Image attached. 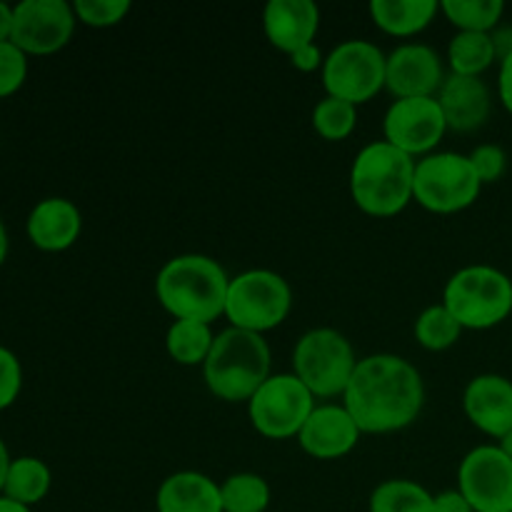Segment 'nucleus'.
<instances>
[{"instance_id": "nucleus-1", "label": "nucleus", "mask_w": 512, "mask_h": 512, "mask_svg": "<svg viewBox=\"0 0 512 512\" xmlns=\"http://www.w3.org/2000/svg\"><path fill=\"white\" fill-rule=\"evenodd\" d=\"M343 405L360 433H398L418 420L425 405V383L410 360L393 353L358 360Z\"/></svg>"}, {"instance_id": "nucleus-2", "label": "nucleus", "mask_w": 512, "mask_h": 512, "mask_svg": "<svg viewBox=\"0 0 512 512\" xmlns=\"http://www.w3.org/2000/svg\"><path fill=\"white\" fill-rule=\"evenodd\" d=\"M230 278L210 255L185 253L170 258L155 278L158 303L175 320L208 323L225 315Z\"/></svg>"}, {"instance_id": "nucleus-3", "label": "nucleus", "mask_w": 512, "mask_h": 512, "mask_svg": "<svg viewBox=\"0 0 512 512\" xmlns=\"http://www.w3.org/2000/svg\"><path fill=\"white\" fill-rule=\"evenodd\" d=\"M415 160L385 140L365 145L350 168L353 203L373 218H393L413 203Z\"/></svg>"}, {"instance_id": "nucleus-4", "label": "nucleus", "mask_w": 512, "mask_h": 512, "mask_svg": "<svg viewBox=\"0 0 512 512\" xmlns=\"http://www.w3.org/2000/svg\"><path fill=\"white\" fill-rule=\"evenodd\" d=\"M210 393L225 403H248L270 378L268 340L248 330L228 328L215 335L213 350L203 365Z\"/></svg>"}, {"instance_id": "nucleus-5", "label": "nucleus", "mask_w": 512, "mask_h": 512, "mask_svg": "<svg viewBox=\"0 0 512 512\" xmlns=\"http://www.w3.org/2000/svg\"><path fill=\"white\" fill-rule=\"evenodd\" d=\"M443 305L463 330H490L512 315V280L493 265L460 268L445 283Z\"/></svg>"}, {"instance_id": "nucleus-6", "label": "nucleus", "mask_w": 512, "mask_h": 512, "mask_svg": "<svg viewBox=\"0 0 512 512\" xmlns=\"http://www.w3.org/2000/svg\"><path fill=\"white\" fill-rule=\"evenodd\" d=\"M293 308V290L288 280L275 270L255 268L230 278L225 318L230 328L248 333H268L275 330Z\"/></svg>"}, {"instance_id": "nucleus-7", "label": "nucleus", "mask_w": 512, "mask_h": 512, "mask_svg": "<svg viewBox=\"0 0 512 512\" xmlns=\"http://www.w3.org/2000/svg\"><path fill=\"white\" fill-rule=\"evenodd\" d=\"M358 358L343 333L333 328H313L293 350V375L315 398H343Z\"/></svg>"}, {"instance_id": "nucleus-8", "label": "nucleus", "mask_w": 512, "mask_h": 512, "mask_svg": "<svg viewBox=\"0 0 512 512\" xmlns=\"http://www.w3.org/2000/svg\"><path fill=\"white\" fill-rule=\"evenodd\" d=\"M480 190L483 183L468 155L445 150L415 160L413 200L430 213L453 215L468 210L480 198Z\"/></svg>"}, {"instance_id": "nucleus-9", "label": "nucleus", "mask_w": 512, "mask_h": 512, "mask_svg": "<svg viewBox=\"0 0 512 512\" xmlns=\"http://www.w3.org/2000/svg\"><path fill=\"white\" fill-rule=\"evenodd\" d=\"M388 55L370 40H343L323 63V88L330 98L363 105L385 88Z\"/></svg>"}, {"instance_id": "nucleus-10", "label": "nucleus", "mask_w": 512, "mask_h": 512, "mask_svg": "<svg viewBox=\"0 0 512 512\" xmlns=\"http://www.w3.org/2000/svg\"><path fill=\"white\" fill-rule=\"evenodd\" d=\"M315 395L293 373L270 375L248 400L250 425L268 440L298 438L315 410Z\"/></svg>"}, {"instance_id": "nucleus-11", "label": "nucleus", "mask_w": 512, "mask_h": 512, "mask_svg": "<svg viewBox=\"0 0 512 512\" xmlns=\"http://www.w3.org/2000/svg\"><path fill=\"white\" fill-rule=\"evenodd\" d=\"M458 490L475 512H512V460L500 445H478L460 460Z\"/></svg>"}, {"instance_id": "nucleus-12", "label": "nucleus", "mask_w": 512, "mask_h": 512, "mask_svg": "<svg viewBox=\"0 0 512 512\" xmlns=\"http://www.w3.org/2000/svg\"><path fill=\"white\" fill-rule=\"evenodd\" d=\"M445 133L448 123L438 98H400L383 118L385 143L403 150L413 160L435 153Z\"/></svg>"}, {"instance_id": "nucleus-13", "label": "nucleus", "mask_w": 512, "mask_h": 512, "mask_svg": "<svg viewBox=\"0 0 512 512\" xmlns=\"http://www.w3.org/2000/svg\"><path fill=\"white\" fill-rule=\"evenodd\" d=\"M75 18L68 0H20L13 13V43L25 55H53L73 40Z\"/></svg>"}, {"instance_id": "nucleus-14", "label": "nucleus", "mask_w": 512, "mask_h": 512, "mask_svg": "<svg viewBox=\"0 0 512 512\" xmlns=\"http://www.w3.org/2000/svg\"><path fill=\"white\" fill-rule=\"evenodd\" d=\"M445 65L438 50L425 43H403L388 55L385 88L400 98H438L445 83Z\"/></svg>"}, {"instance_id": "nucleus-15", "label": "nucleus", "mask_w": 512, "mask_h": 512, "mask_svg": "<svg viewBox=\"0 0 512 512\" xmlns=\"http://www.w3.org/2000/svg\"><path fill=\"white\" fill-rule=\"evenodd\" d=\"M360 428L345 405H315L298 433V443L310 458L338 460L353 453L360 443Z\"/></svg>"}, {"instance_id": "nucleus-16", "label": "nucleus", "mask_w": 512, "mask_h": 512, "mask_svg": "<svg viewBox=\"0 0 512 512\" xmlns=\"http://www.w3.org/2000/svg\"><path fill=\"white\" fill-rule=\"evenodd\" d=\"M463 410L480 433L503 440L512 430V380L498 373L473 378L463 393Z\"/></svg>"}, {"instance_id": "nucleus-17", "label": "nucleus", "mask_w": 512, "mask_h": 512, "mask_svg": "<svg viewBox=\"0 0 512 512\" xmlns=\"http://www.w3.org/2000/svg\"><path fill=\"white\" fill-rule=\"evenodd\" d=\"M318 28L320 8L313 0H270L263 10L265 38L288 58L305 45H313Z\"/></svg>"}, {"instance_id": "nucleus-18", "label": "nucleus", "mask_w": 512, "mask_h": 512, "mask_svg": "<svg viewBox=\"0 0 512 512\" xmlns=\"http://www.w3.org/2000/svg\"><path fill=\"white\" fill-rule=\"evenodd\" d=\"M28 240L43 253H63L78 243L83 233V215L68 198H43L25 220Z\"/></svg>"}, {"instance_id": "nucleus-19", "label": "nucleus", "mask_w": 512, "mask_h": 512, "mask_svg": "<svg viewBox=\"0 0 512 512\" xmlns=\"http://www.w3.org/2000/svg\"><path fill=\"white\" fill-rule=\"evenodd\" d=\"M438 103L443 108L448 130L473 133L488 123L490 110H493V95H490L485 80L450 73L440 88Z\"/></svg>"}, {"instance_id": "nucleus-20", "label": "nucleus", "mask_w": 512, "mask_h": 512, "mask_svg": "<svg viewBox=\"0 0 512 512\" xmlns=\"http://www.w3.org/2000/svg\"><path fill=\"white\" fill-rule=\"evenodd\" d=\"M158 512H223L220 485L198 470H180L160 483L155 495Z\"/></svg>"}, {"instance_id": "nucleus-21", "label": "nucleus", "mask_w": 512, "mask_h": 512, "mask_svg": "<svg viewBox=\"0 0 512 512\" xmlns=\"http://www.w3.org/2000/svg\"><path fill=\"white\" fill-rule=\"evenodd\" d=\"M370 18L375 28L393 38H413L423 33L440 13L438 0H373Z\"/></svg>"}, {"instance_id": "nucleus-22", "label": "nucleus", "mask_w": 512, "mask_h": 512, "mask_svg": "<svg viewBox=\"0 0 512 512\" xmlns=\"http://www.w3.org/2000/svg\"><path fill=\"white\" fill-rule=\"evenodd\" d=\"M50 485H53V473H50L48 463L35 455H20L10 463L3 495L25 508H33V505L43 503L45 495L50 493Z\"/></svg>"}, {"instance_id": "nucleus-23", "label": "nucleus", "mask_w": 512, "mask_h": 512, "mask_svg": "<svg viewBox=\"0 0 512 512\" xmlns=\"http://www.w3.org/2000/svg\"><path fill=\"white\" fill-rule=\"evenodd\" d=\"M215 333L208 323H193V320H175L165 335V350L170 358L185 368H203L213 350Z\"/></svg>"}, {"instance_id": "nucleus-24", "label": "nucleus", "mask_w": 512, "mask_h": 512, "mask_svg": "<svg viewBox=\"0 0 512 512\" xmlns=\"http://www.w3.org/2000/svg\"><path fill=\"white\" fill-rule=\"evenodd\" d=\"M498 60L490 33H455L448 45V65L453 75L480 78Z\"/></svg>"}, {"instance_id": "nucleus-25", "label": "nucleus", "mask_w": 512, "mask_h": 512, "mask_svg": "<svg viewBox=\"0 0 512 512\" xmlns=\"http://www.w3.org/2000/svg\"><path fill=\"white\" fill-rule=\"evenodd\" d=\"M440 13L458 28V33H493L495 28H500L505 3L503 0H443Z\"/></svg>"}, {"instance_id": "nucleus-26", "label": "nucleus", "mask_w": 512, "mask_h": 512, "mask_svg": "<svg viewBox=\"0 0 512 512\" xmlns=\"http://www.w3.org/2000/svg\"><path fill=\"white\" fill-rule=\"evenodd\" d=\"M435 495L415 480L393 478L380 483L370 495V512H433Z\"/></svg>"}, {"instance_id": "nucleus-27", "label": "nucleus", "mask_w": 512, "mask_h": 512, "mask_svg": "<svg viewBox=\"0 0 512 512\" xmlns=\"http://www.w3.org/2000/svg\"><path fill=\"white\" fill-rule=\"evenodd\" d=\"M223 512H265L270 505V485L258 473H235L220 483Z\"/></svg>"}, {"instance_id": "nucleus-28", "label": "nucleus", "mask_w": 512, "mask_h": 512, "mask_svg": "<svg viewBox=\"0 0 512 512\" xmlns=\"http://www.w3.org/2000/svg\"><path fill=\"white\" fill-rule=\"evenodd\" d=\"M413 333L415 340H418L425 350L443 353V350L453 348V345L458 343L460 335H463V328H460V323L455 320V315L440 303L430 305V308H425L423 313L418 315Z\"/></svg>"}, {"instance_id": "nucleus-29", "label": "nucleus", "mask_w": 512, "mask_h": 512, "mask_svg": "<svg viewBox=\"0 0 512 512\" xmlns=\"http://www.w3.org/2000/svg\"><path fill=\"white\" fill-rule=\"evenodd\" d=\"M355 125H358V108L355 105L330 98V95L315 103L313 130L328 143H340V140L350 138Z\"/></svg>"}, {"instance_id": "nucleus-30", "label": "nucleus", "mask_w": 512, "mask_h": 512, "mask_svg": "<svg viewBox=\"0 0 512 512\" xmlns=\"http://www.w3.org/2000/svg\"><path fill=\"white\" fill-rule=\"evenodd\" d=\"M130 8H133L130 0H75L73 3L78 23L98 30L123 23Z\"/></svg>"}, {"instance_id": "nucleus-31", "label": "nucleus", "mask_w": 512, "mask_h": 512, "mask_svg": "<svg viewBox=\"0 0 512 512\" xmlns=\"http://www.w3.org/2000/svg\"><path fill=\"white\" fill-rule=\"evenodd\" d=\"M28 80V55L8 40L0 43V100L18 93Z\"/></svg>"}, {"instance_id": "nucleus-32", "label": "nucleus", "mask_w": 512, "mask_h": 512, "mask_svg": "<svg viewBox=\"0 0 512 512\" xmlns=\"http://www.w3.org/2000/svg\"><path fill=\"white\" fill-rule=\"evenodd\" d=\"M23 390V365L10 348L0 345V413L13 408Z\"/></svg>"}, {"instance_id": "nucleus-33", "label": "nucleus", "mask_w": 512, "mask_h": 512, "mask_svg": "<svg viewBox=\"0 0 512 512\" xmlns=\"http://www.w3.org/2000/svg\"><path fill=\"white\" fill-rule=\"evenodd\" d=\"M468 158L470 163H473L475 173H478L480 183L483 185L498 183V180L505 175V170H508V153H505L500 145H493V143L478 145Z\"/></svg>"}, {"instance_id": "nucleus-34", "label": "nucleus", "mask_w": 512, "mask_h": 512, "mask_svg": "<svg viewBox=\"0 0 512 512\" xmlns=\"http://www.w3.org/2000/svg\"><path fill=\"white\" fill-rule=\"evenodd\" d=\"M323 63H325V55L315 43L305 45V48H300L298 53L290 55V65H293L295 70H300V73H315V70H323Z\"/></svg>"}, {"instance_id": "nucleus-35", "label": "nucleus", "mask_w": 512, "mask_h": 512, "mask_svg": "<svg viewBox=\"0 0 512 512\" xmlns=\"http://www.w3.org/2000/svg\"><path fill=\"white\" fill-rule=\"evenodd\" d=\"M433 512H475V510L470 508L465 495L455 488V490H443V493L435 495Z\"/></svg>"}, {"instance_id": "nucleus-36", "label": "nucleus", "mask_w": 512, "mask_h": 512, "mask_svg": "<svg viewBox=\"0 0 512 512\" xmlns=\"http://www.w3.org/2000/svg\"><path fill=\"white\" fill-rule=\"evenodd\" d=\"M498 95H500V103H503V108L512 115V55H508L505 60H500Z\"/></svg>"}, {"instance_id": "nucleus-37", "label": "nucleus", "mask_w": 512, "mask_h": 512, "mask_svg": "<svg viewBox=\"0 0 512 512\" xmlns=\"http://www.w3.org/2000/svg\"><path fill=\"white\" fill-rule=\"evenodd\" d=\"M490 35H493L498 60H505L508 55H512V28H495Z\"/></svg>"}, {"instance_id": "nucleus-38", "label": "nucleus", "mask_w": 512, "mask_h": 512, "mask_svg": "<svg viewBox=\"0 0 512 512\" xmlns=\"http://www.w3.org/2000/svg\"><path fill=\"white\" fill-rule=\"evenodd\" d=\"M13 13L15 5H8L0 0V43H8L13 38Z\"/></svg>"}, {"instance_id": "nucleus-39", "label": "nucleus", "mask_w": 512, "mask_h": 512, "mask_svg": "<svg viewBox=\"0 0 512 512\" xmlns=\"http://www.w3.org/2000/svg\"><path fill=\"white\" fill-rule=\"evenodd\" d=\"M10 463H13V458H10V450H8V445H5V440L0 438V495H3L5 478H8Z\"/></svg>"}, {"instance_id": "nucleus-40", "label": "nucleus", "mask_w": 512, "mask_h": 512, "mask_svg": "<svg viewBox=\"0 0 512 512\" xmlns=\"http://www.w3.org/2000/svg\"><path fill=\"white\" fill-rule=\"evenodd\" d=\"M8 250H10V238H8V228H5L3 218H0V268L8 260Z\"/></svg>"}, {"instance_id": "nucleus-41", "label": "nucleus", "mask_w": 512, "mask_h": 512, "mask_svg": "<svg viewBox=\"0 0 512 512\" xmlns=\"http://www.w3.org/2000/svg\"><path fill=\"white\" fill-rule=\"evenodd\" d=\"M0 512H33V508H25V505L15 503V500L0 495Z\"/></svg>"}, {"instance_id": "nucleus-42", "label": "nucleus", "mask_w": 512, "mask_h": 512, "mask_svg": "<svg viewBox=\"0 0 512 512\" xmlns=\"http://www.w3.org/2000/svg\"><path fill=\"white\" fill-rule=\"evenodd\" d=\"M498 445H500V448H503V453L512 460V430H510L508 435H505L503 440H498Z\"/></svg>"}]
</instances>
